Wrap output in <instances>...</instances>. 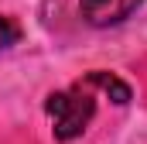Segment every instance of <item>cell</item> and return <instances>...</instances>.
Segmentation results:
<instances>
[{
	"instance_id": "obj_1",
	"label": "cell",
	"mask_w": 147,
	"mask_h": 144,
	"mask_svg": "<svg viewBox=\"0 0 147 144\" xmlns=\"http://www.w3.org/2000/svg\"><path fill=\"white\" fill-rule=\"evenodd\" d=\"M45 113L51 120V134L55 141H75L86 134V127L92 124L96 117V96H92V86L79 82L72 89H62V93H51L45 100Z\"/></svg>"
},
{
	"instance_id": "obj_2",
	"label": "cell",
	"mask_w": 147,
	"mask_h": 144,
	"mask_svg": "<svg viewBox=\"0 0 147 144\" xmlns=\"http://www.w3.org/2000/svg\"><path fill=\"white\" fill-rule=\"evenodd\" d=\"M140 3L144 0H79V17L89 28H116Z\"/></svg>"
},
{
	"instance_id": "obj_3",
	"label": "cell",
	"mask_w": 147,
	"mask_h": 144,
	"mask_svg": "<svg viewBox=\"0 0 147 144\" xmlns=\"http://www.w3.org/2000/svg\"><path fill=\"white\" fill-rule=\"evenodd\" d=\"M86 86H92V89H103V93L110 96L116 107H127V103H130V96H134V93H130V86H127L123 79H116L113 72H92V75L86 79Z\"/></svg>"
},
{
	"instance_id": "obj_4",
	"label": "cell",
	"mask_w": 147,
	"mask_h": 144,
	"mask_svg": "<svg viewBox=\"0 0 147 144\" xmlns=\"http://www.w3.org/2000/svg\"><path fill=\"white\" fill-rule=\"evenodd\" d=\"M17 38H21V28H17L10 17L0 14V52H7L10 45H17Z\"/></svg>"
}]
</instances>
